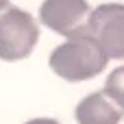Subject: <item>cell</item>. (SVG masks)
Returning a JSON list of instances; mask_svg holds the SVG:
<instances>
[{"label":"cell","instance_id":"obj_6","mask_svg":"<svg viewBox=\"0 0 124 124\" xmlns=\"http://www.w3.org/2000/svg\"><path fill=\"white\" fill-rule=\"evenodd\" d=\"M109 100H113L120 109L124 111V65L116 68L109 76H107V83H105V89Z\"/></svg>","mask_w":124,"mask_h":124},{"label":"cell","instance_id":"obj_5","mask_svg":"<svg viewBox=\"0 0 124 124\" xmlns=\"http://www.w3.org/2000/svg\"><path fill=\"white\" fill-rule=\"evenodd\" d=\"M124 111L107 98L105 92H96L85 96L76 107V122L78 124H120Z\"/></svg>","mask_w":124,"mask_h":124},{"label":"cell","instance_id":"obj_2","mask_svg":"<svg viewBox=\"0 0 124 124\" xmlns=\"http://www.w3.org/2000/svg\"><path fill=\"white\" fill-rule=\"evenodd\" d=\"M39 39V26L31 13L7 4L0 9V59H26Z\"/></svg>","mask_w":124,"mask_h":124},{"label":"cell","instance_id":"obj_1","mask_svg":"<svg viewBox=\"0 0 124 124\" xmlns=\"http://www.w3.org/2000/svg\"><path fill=\"white\" fill-rule=\"evenodd\" d=\"M107 61L109 59L105 57V52L89 37H83V35L70 37L65 44L54 48L50 54L52 72L70 83H78V81L98 76L105 70Z\"/></svg>","mask_w":124,"mask_h":124},{"label":"cell","instance_id":"obj_8","mask_svg":"<svg viewBox=\"0 0 124 124\" xmlns=\"http://www.w3.org/2000/svg\"><path fill=\"white\" fill-rule=\"evenodd\" d=\"M7 4H9V0H0V9H2V7H7Z\"/></svg>","mask_w":124,"mask_h":124},{"label":"cell","instance_id":"obj_7","mask_svg":"<svg viewBox=\"0 0 124 124\" xmlns=\"http://www.w3.org/2000/svg\"><path fill=\"white\" fill-rule=\"evenodd\" d=\"M26 124H59V122L48 120V118H37V120H31V122H26Z\"/></svg>","mask_w":124,"mask_h":124},{"label":"cell","instance_id":"obj_4","mask_svg":"<svg viewBox=\"0 0 124 124\" xmlns=\"http://www.w3.org/2000/svg\"><path fill=\"white\" fill-rule=\"evenodd\" d=\"M89 13L87 0H46L39 9V20L50 31L70 39L81 31Z\"/></svg>","mask_w":124,"mask_h":124},{"label":"cell","instance_id":"obj_3","mask_svg":"<svg viewBox=\"0 0 124 124\" xmlns=\"http://www.w3.org/2000/svg\"><path fill=\"white\" fill-rule=\"evenodd\" d=\"M76 35L89 37L107 59H124V4H100Z\"/></svg>","mask_w":124,"mask_h":124}]
</instances>
